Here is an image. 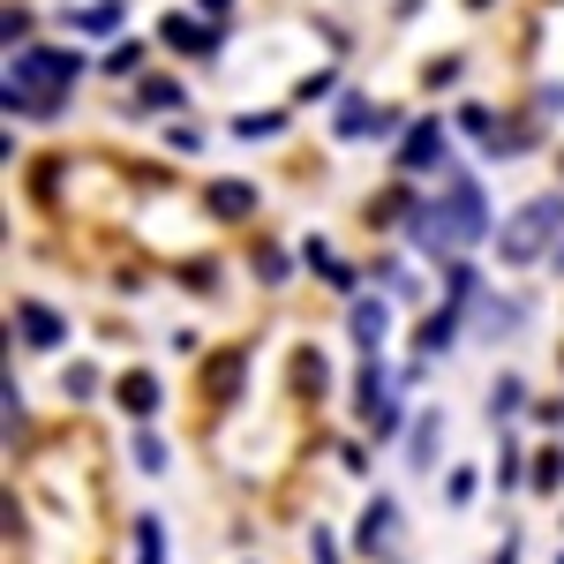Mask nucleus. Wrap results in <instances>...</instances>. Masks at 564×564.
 <instances>
[{
    "instance_id": "f257e3e1",
    "label": "nucleus",
    "mask_w": 564,
    "mask_h": 564,
    "mask_svg": "<svg viewBox=\"0 0 564 564\" xmlns=\"http://www.w3.org/2000/svg\"><path fill=\"white\" fill-rule=\"evenodd\" d=\"M557 218H564V204H557V196H542V204H527V218L512 226V234H505V257H534V241H542V234H550Z\"/></svg>"
}]
</instances>
